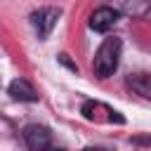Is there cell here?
<instances>
[{"label":"cell","mask_w":151,"mask_h":151,"mask_svg":"<svg viewBox=\"0 0 151 151\" xmlns=\"http://www.w3.org/2000/svg\"><path fill=\"white\" fill-rule=\"evenodd\" d=\"M24 139H26L31 151H61L54 144V137H52L50 127L38 125V123H31V125L24 127Z\"/></svg>","instance_id":"7a4b0ae2"},{"label":"cell","mask_w":151,"mask_h":151,"mask_svg":"<svg viewBox=\"0 0 151 151\" xmlns=\"http://www.w3.org/2000/svg\"><path fill=\"white\" fill-rule=\"evenodd\" d=\"M59 61H61V64H64V66H66V68H71V71H73V73H76V71H78V66H76V64H73V61H71V59H68V54H59Z\"/></svg>","instance_id":"9c48e42d"},{"label":"cell","mask_w":151,"mask_h":151,"mask_svg":"<svg viewBox=\"0 0 151 151\" xmlns=\"http://www.w3.org/2000/svg\"><path fill=\"white\" fill-rule=\"evenodd\" d=\"M116 21H118V14H116V9H111V7H99V9H94V12L90 14V28L97 31V33L111 31Z\"/></svg>","instance_id":"5b68a950"},{"label":"cell","mask_w":151,"mask_h":151,"mask_svg":"<svg viewBox=\"0 0 151 151\" xmlns=\"http://www.w3.org/2000/svg\"><path fill=\"white\" fill-rule=\"evenodd\" d=\"M59 14H61L59 7H40L38 12L31 14V24L38 31V38H47L54 31V26L59 21Z\"/></svg>","instance_id":"3957f363"},{"label":"cell","mask_w":151,"mask_h":151,"mask_svg":"<svg viewBox=\"0 0 151 151\" xmlns=\"http://www.w3.org/2000/svg\"><path fill=\"white\" fill-rule=\"evenodd\" d=\"M85 151H106V149H85Z\"/></svg>","instance_id":"30bf717a"},{"label":"cell","mask_w":151,"mask_h":151,"mask_svg":"<svg viewBox=\"0 0 151 151\" xmlns=\"http://www.w3.org/2000/svg\"><path fill=\"white\" fill-rule=\"evenodd\" d=\"M120 52H123V40L116 38V35L113 38H106L99 45L97 54H94V73L99 78L113 76L116 68H118V61H120Z\"/></svg>","instance_id":"6da1fadb"},{"label":"cell","mask_w":151,"mask_h":151,"mask_svg":"<svg viewBox=\"0 0 151 151\" xmlns=\"http://www.w3.org/2000/svg\"><path fill=\"white\" fill-rule=\"evenodd\" d=\"M7 92L12 94V99H19V101H35L38 99L35 87L28 80H24V78H14L9 83V87H7Z\"/></svg>","instance_id":"8992f818"},{"label":"cell","mask_w":151,"mask_h":151,"mask_svg":"<svg viewBox=\"0 0 151 151\" xmlns=\"http://www.w3.org/2000/svg\"><path fill=\"white\" fill-rule=\"evenodd\" d=\"M127 85H130L137 94H142L144 99H151V73H146V71L132 73V76L127 78Z\"/></svg>","instance_id":"52a82bcc"},{"label":"cell","mask_w":151,"mask_h":151,"mask_svg":"<svg viewBox=\"0 0 151 151\" xmlns=\"http://www.w3.org/2000/svg\"><path fill=\"white\" fill-rule=\"evenodd\" d=\"M116 14H125L132 19H144L151 14V0H111L109 5Z\"/></svg>","instance_id":"277c9868"},{"label":"cell","mask_w":151,"mask_h":151,"mask_svg":"<svg viewBox=\"0 0 151 151\" xmlns=\"http://www.w3.org/2000/svg\"><path fill=\"white\" fill-rule=\"evenodd\" d=\"M106 111H111L106 104H101V101H85L83 104V109H80V113L85 116V120H92V123H106V118L101 116V113H106Z\"/></svg>","instance_id":"ba28073f"}]
</instances>
